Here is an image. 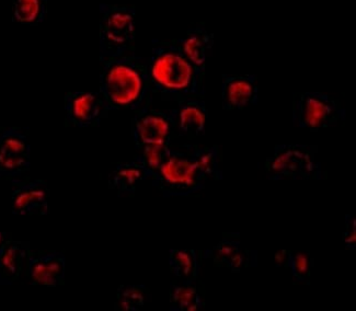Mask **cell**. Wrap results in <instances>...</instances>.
<instances>
[{
  "instance_id": "6da1fadb",
  "label": "cell",
  "mask_w": 356,
  "mask_h": 311,
  "mask_svg": "<svg viewBox=\"0 0 356 311\" xmlns=\"http://www.w3.org/2000/svg\"><path fill=\"white\" fill-rule=\"evenodd\" d=\"M100 91L106 106H135L140 102L149 78L148 65L135 54L104 61Z\"/></svg>"
},
{
  "instance_id": "7a4b0ae2",
  "label": "cell",
  "mask_w": 356,
  "mask_h": 311,
  "mask_svg": "<svg viewBox=\"0 0 356 311\" xmlns=\"http://www.w3.org/2000/svg\"><path fill=\"white\" fill-rule=\"evenodd\" d=\"M204 70L195 67L176 41H156L148 63L152 83L159 90L170 93H195Z\"/></svg>"
},
{
  "instance_id": "3957f363",
  "label": "cell",
  "mask_w": 356,
  "mask_h": 311,
  "mask_svg": "<svg viewBox=\"0 0 356 311\" xmlns=\"http://www.w3.org/2000/svg\"><path fill=\"white\" fill-rule=\"evenodd\" d=\"M99 24L100 59L135 54L136 11L127 6L101 3Z\"/></svg>"
},
{
  "instance_id": "277c9868",
  "label": "cell",
  "mask_w": 356,
  "mask_h": 311,
  "mask_svg": "<svg viewBox=\"0 0 356 311\" xmlns=\"http://www.w3.org/2000/svg\"><path fill=\"white\" fill-rule=\"evenodd\" d=\"M31 146L19 129H7L0 136V177H15L30 169Z\"/></svg>"
},
{
  "instance_id": "5b68a950",
  "label": "cell",
  "mask_w": 356,
  "mask_h": 311,
  "mask_svg": "<svg viewBox=\"0 0 356 311\" xmlns=\"http://www.w3.org/2000/svg\"><path fill=\"white\" fill-rule=\"evenodd\" d=\"M338 115L336 103L328 95L306 93L295 102V118L300 127L319 129L332 123Z\"/></svg>"
},
{
  "instance_id": "8992f818",
  "label": "cell",
  "mask_w": 356,
  "mask_h": 311,
  "mask_svg": "<svg viewBox=\"0 0 356 311\" xmlns=\"http://www.w3.org/2000/svg\"><path fill=\"white\" fill-rule=\"evenodd\" d=\"M13 213L20 216L47 215L49 213V190L41 180H13Z\"/></svg>"
},
{
  "instance_id": "52a82bcc",
  "label": "cell",
  "mask_w": 356,
  "mask_h": 311,
  "mask_svg": "<svg viewBox=\"0 0 356 311\" xmlns=\"http://www.w3.org/2000/svg\"><path fill=\"white\" fill-rule=\"evenodd\" d=\"M28 246L0 232V285H11L18 280L28 262Z\"/></svg>"
},
{
  "instance_id": "ba28073f",
  "label": "cell",
  "mask_w": 356,
  "mask_h": 311,
  "mask_svg": "<svg viewBox=\"0 0 356 311\" xmlns=\"http://www.w3.org/2000/svg\"><path fill=\"white\" fill-rule=\"evenodd\" d=\"M28 268L32 283L55 287L60 285L64 280L66 261L64 255L60 253L30 255Z\"/></svg>"
},
{
  "instance_id": "9c48e42d",
  "label": "cell",
  "mask_w": 356,
  "mask_h": 311,
  "mask_svg": "<svg viewBox=\"0 0 356 311\" xmlns=\"http://www.w3.org/2000/svg\"><path fill=\"white\" fill-rule=\"evenodd\" d=\"M104 106L106 101L97 93L77 91L66 97L65 109L72 123L78 127H88L100 118Z\"/></svg>"
},
{
  "instance_id": "30bf717a",
  "label": "cell",
  "mask_w": 356,
  "mask_h": 311,
  "mask_svg": "<svg viewBox=\"0 0 356 311\" xmlns=\"http://www.w3.org/2000/svg\"><path fill=\"white\" fill-rule=\"evenodd\" d=\"M186 58L200 70H204L207 56L212 51L214 34L203 26H196L186 32L182 39L177 40Z\"/></svg>"
},
{
  "instance_id": "8fae6325",
  "label": "cell",
  "mask_w": 356,
  "mask_h": 311,
  "mask_svg": "<svg viewBox=\"0 0 356 311\" xmlns=\"http://www.w3.org/2000/svg\"><path fill=\"white\" fill-rule=\"evenodd\" d=\"M258 88L254 76L226 77L222 83L225 108L243 109L257 101Z\"/></svg>"
},
{
  "instance_id": "7c38bea8",
  "label": "cell",
  "mask_w": 356,
  "mask_h": 311,
  "mask_svg": "<svg viewBox=\"0 0 356 311\" xmlns=\"http://www.w3.org/2000/svg\"><path fill=\"white\" fill-rule=\"evenodd\" d=\"M170 131V122L167 116L156 112L145 113L136 124L137 141L144 145L165 144Z\"/></svg>"
},
{
  "instance_id": "4fadbf2b",
  "label": "cell",
  "mask_w": 356,
  "mask_h": 311,
  "mask_svg": "<svg viewBox=\"0 0 356 311\" xmlns=\"http://www.w3.org/2000/svg\"><path fill=\"white\" fill-rule=\"evenodd\" d=\"M159 170L163 180L171 185L194 184L199 173L195 161L179 156H169L159 167Z\"/></svg>"
},
{
  "instance_id": "5bb4252c",
  "label": "cell",
  "mask_w": 356,
  "mask_h": 311,
  "mask_svg": "<svg viewBox=\"0 0 356 311\" xmlns=\"http://www.w3.org/2000/svg\"><path fill=\"white\" fill-rule=\"evenodd\" d=\"M271 169L273 173L282 175H304L312 171V161L302 150H287L276 156Z\"/></svg>"
},
{
  "instance_id": "9a60e30c",
  "label": "cell",
  "mask_w": 356,
  "mask_h": 311,
  "mask_svg": "<svg viewBox=\"0 0 356 311\" xmlns=\"http://www.w3.org/2000/svg\"><path fill=\"white\" fill-rule=\"evenodd\" d=\"M49 0H13V20L21 24H41L47 13Z\"/></svg>"
},
{
  "instance_id": "2e32d148",
  "label": "cell",
  "mask_w": 356,
  "mask_h": 311,
  "mask_svg": "<svg viewBox=\"0 0 356 311\" xmlns=\"http://www.w3.org/2000/svg\"><path fill=\"white\" fill-rule=\"evenodd\" d=\"M179 127L186 133H200L204 131L207 114L202 103L190 101L179 110Z\"/></svg>"
},
{
  "instance_id": "e0dca14e",
  "label": "cell",
  "mask_w": 356,
  "mask_h": 311,
  "mask_svg": "<svg viewBox=\"0 0 356 311\" xmlns=\"http://www.w3.org/2000/svg\"><path fill=\"white\" fill-rule=\"evenodd\" d=\"M201 306V299L195 288L191 286H176L171 293V309L180 311H195Z\"/></svg>"
},
{
  "instance_id": "ac0fdd59",
  "label": "cell",
  "mask_w": 356,
  "mask_h": 311,
  "mask_svg": "<svg viewBox=\"0 0 356 311\" xmlns=\"http://www.w3.org/2000/svg\"><path fill=\"white\" fill-rule=\"evenodd\" d=\"M147 169L144 166H122L113 175V184L120 191H129L134 188L138 181L144 179Z\"/></svg>"
},
{
  "instance_id": "d6986e66",
  "label": "cell",
  "mask_w": 356,
  "mask_h": 311,
  "mask_svg": "<svg viewBox=\"0 0 356 311\" xmlns=\"http://www.w3.org/2000/svg\"><path fill=\"white\" fill-rule=\"evenodd\" d=\"M170 266L179 278H190L195 272V255L186 250H172L170 253Z\"/></svg>"
},
{
  "instance_id": "ffe728a7",
  "label": "cell",
  "mask_w": 356,
  "mask_h": 311,
  "mask_svg": "<svg viewBox=\"0 0 356 311\" xmlns=\"http://www.w3.org/2000/svg\"><path fill=\"white\" fill-rule=\"evenodd\" d=\"M120 306L123 310L135 311L142 308L146 301L145 291L140 286H127L119 291Z\"/></svg>"
},
{
  "instance_id": "44dd1931",
  "label": "cell",
  "mask_w": 356,
  "mask_h": 311,
  "mask_svg": "<svg viewBox=\"0 0 356 311\" xmlns=\"http://www.w3.org/2000/svg\"><path fill=\"white\" fill-rule=\"evenodd\" d=\"M145 165L150 169L161 167L169 157V152L165 144L146 145L144 152Z\"/></svg>"
},
{
  "instance_id": "7402d4cb",
  "label": "cell",
  "mask_w": 356,
  "mask_h": 311,
  "mask_svg": "<svg viewBox=\"0 0 356 311\" xmlns=\"http://www.w3.org/2000/svg\"><path fill=\"white\" fill-rule=\"evenodd\" d=\"M220 262H228L230 268L239 269L243 264V255L232 244H222L216 253Z\"/></svg>"
},
{
  "instance_id": "603a6c76",
  "label": "cell",
  "mask_w": 356,
  "mask_h": 311,
  "mask_svg": "<svg viewBox=\"0 0 356 311\" xmlns=\"http://www.w3.org/2000/svg\"><path fill=\"white\" fill-rule=\"evenodd\" d=\"M289 261H291V266H292L297 278H302L307 276L308 272H309L308 255H305V253H297V255H293L292 257H289Z\"/></svg>"
},
{
  "instance_id": "cb8c5ba5",
  "label": "cell",
  "mask_w": 356,
  "mask_h": 311,
  "mask_svg": "<svg viewBox=\"0 0 356 311\" xmlns=\"http://www.w3.org/2000/svg\"><path fill=\"white\" fill-rule=\"evenodd\" d=\"M196 165L200 171L205 173H211L214 169L215 161L212 154H203L200 156L199 159L196 160Z\"/></svg>"
},
{
  "instance_id": "d4e9b609",
  "label": "cell",
  "mask_w": 356,
  "mask_h": 311,
  "mask_svg": "<svg viewBox=\"0 0 356 311\" xmlns=\"http://www.w3.org/2000/svg\"><path fill=\"white\" fill-rule=\"evenodd\" d=\"M356 240V221L355 219H352V226L351 223L348 224V230H346V242L348 246H354L355 244Z\"/></svg>"
},
{
  "instance_id": "484cf974",
  "label": "cell",
  "mask_w": 356,
  "mask_h": 311,
  "mask_svg": "<svg viewBox=\"0 0 356 311\" xmlns=\"http://www.w3.org/2000/svg\"><path fill=\"white\" fill-rule=\"evenodd\" d=\"M289 257V255L287 251H280V253H277L275 255L276 263H277V264H283V263L286 262Z\"/></svg>"
}]
</instances>
